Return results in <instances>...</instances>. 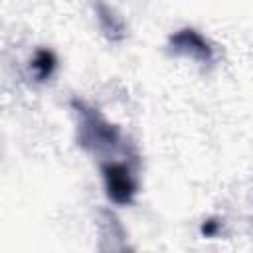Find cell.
<instances>
[{"mask_svg":"<svg viewBox=\"0 0 253 253\" xmlns=\"http://www.w3.org/2000/svg\"><path fill=\"white\" fill-rule=\"evenodd\" d=\"M69 107L77 125L75 140L79 148L97 156L99 160L111 158V154L117 150H126L121 126L111 123L97 107L89 105L79 97H73L69 101Z\"/></svg>","mask_w":253,"mask_h":253,"instance_id":"cell-1","label":"cell"},{"mask_svg":"<svg viewBox=\"0 0 253 253\" xmlns=\"http://www.w3.org/2000/svg\"><path fill=\"white\" fill-rule=\"evenodd\" d=\"M138 154L128 156L126 160L103 158L99 162V172L105 188V196L115 206H130L138 194Z\"/></svg>","mask_w":253,"mask_h":253,"instance_id":"cell-2","label":"cell"},{"mask_svg":"<svg viewBox=\"0 0 253 253\" xmlns=\"http://www.w3.org/2000/svg\"><path fill=\"white\" fill-rule=\"evenodd\" d=\"M166 49L170 55L186 57L202 67H211L217 59L215 45L194 26H182L168 36Z\"/></svg>","mask_w":253,"mask_h":253,"instance_id":"cell-3","label":"cell"},{"mask_svg":"<svg viewBox=\"0 0 253 253\" xmlns=\"http://www.w3.org/2000/svg\"><path fill=\"white\" fill-rule=\"evenodd\" d=\"M93 12L105 40H109L111 43H119L126 38V24L111 4H107L105 0H95Z\"/></svg>","mask_w":253,"mask_h":253,"instance_id":"cell-4","label":"cell"},{"mask_svg":"<svg viewBox=\"0 0 253 253\" xmlns=\"http://www.w3.org/2000/svg\"><path fill=\"white\" fill-rule=\"evenodd\" d=\"M219 231H221V221H219V217H208V219H204V221L200 223V235H202V237L211 239V237H217Z\"/></svg>","mask_w":253,"mask_h":253,"instance_id":"cell-7","label":"cell"},{"mask_svg":"<svg viewBox=\"0 0 253 253\" xmlns=\"http://www.w3.org/2000/svg\"><path fill=\"white\" fill-rule=\"evenodd\" d=\"M57 65H59V59H57V53L51 49V47H36L30 61H28V73L30 77L34 79V83H47L55 71H57Z\"/></svg>","mask_w":253,"mask_h":253,"instance_id":"cell-5","label":"cell"},{"mask_svg":"<svg viewBox=\"0 0 253 253\" xmlns=\"http://www.w3.org/2000/svg\"><path fill=\"white\" fill-rule=\"evenodd\" d=\"M101 233L103 237H115L119 249H126V231L111 210H101Z\"/></svg>","mask_w":253,"mask_h":253,"instance_id":"cell-6","label":"cell"}]
</instances>
